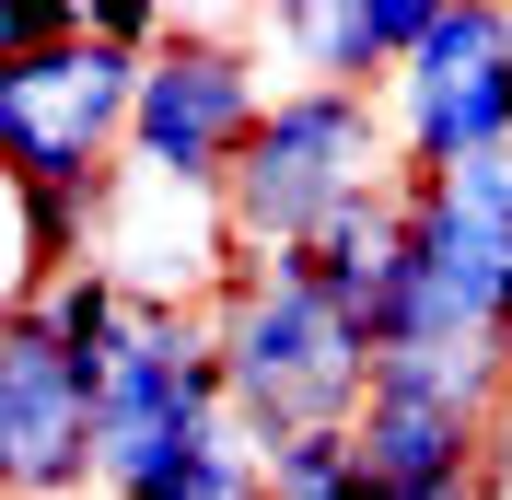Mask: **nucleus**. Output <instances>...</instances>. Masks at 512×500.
I'll return each mask as SVG.
<instances>
[{
    "mask_svg": "<svg viewBox=\"0 0 512 500\" xmlns=\"http://www.w3.org/2000/svg\"><path fill=\"white\" fill-rule=\"evenodd\" d=\"M0 489L12 500L94 489V373L47 338L35 303H0Z\"/></svg>",
    "mask_w": 512,
    "mask_h": 500,
    "instance_id": "obj_6",
    "label": "nucleus"
},
{
    "mask_svg": "<svg viewBox=\"0 0 512 500\" xmlns=\"http://www.w3.org/2000/svg\"><path fill=\"white\" fill-rule=\"evenodd\" d=\"M222 326V384H233V431L256 454H280L303 431H361L384 349L350 326V303L315 280V256H245L210 291Z\"/></svg>",
    "mask_w": 512,
    "mask_h": 500,
    "instance_id": "obj_1",
    "label": "nucleus"
},
{
    "mask_svg": "<svg viewBox=\"0 0 512 500\" xmlns=\"http://www.w3.org/2000/svg\"><path fill=\"white\" fill-rule=\"evenodd\" d=\"M489 442H501V419H466V407H443V396H396V384H373V407H361L373 500L478 489V477H489Z\"/></svg>",
    "mask_w": 512,
    "mask_h": 500,
    "instance_id": "obj_8",
    "label": "nucleus"
},
{
    "mask_svg": "<svg viewBox=\"0 0 512 500\" xmlns=\"http://www.w3.org/2000/svg\"><path fill=\"white\" fill-rule=\"evenodd\" d=\"M128 117H140V47H117L94 24L47 59H0V187L117 198Z\"/></svg>",
    "mask_w": 512,
    "mask_h": 500,
    "instance_id": "obj_4",
    "label": "nucleus"
},
{
    "mask_svg": "<svg viewBox=\"0 0 512 500\" xmlns=\"http://www.w3.org/2000/svg\"><path fill=\"white\" fill-rule=\"evenodd\" d=\"M501 12H512V0H501Z\"/></svg>",
    "mask_w": 512,
    "mask_h": 500,
    "instance_id": "obj_10",
    "label": "nucleus"
},
{
    "mask_svg": "<svg viewBox=\"0 0 512 500\" xmlns=\"http://www.w3.org/2000/svg\"><path fill=\"white\" fill-rule=\"evenodd\" d=\"M280 105V70L256 47L245 12H175L152 59H140V117H128V175L175 198H222L245 140Z\"/></svg>",
    "mask_w": 512,
    "mask_h": 500,
    "instance_id": "obj_3",
    "label": "nucleus"
},
{
    "mask_svg": "<svg viewBox=\"0 0 512 500\" xmlns=\"http://www.w3.org/2000/svg\"><path fill=\"white\" fill-rule=\"evenodd\" d=\"M408 187V163H396V117L384 94H326V82H280L268 128L245 140L222 187V221L245 256H315L326 233H350L373 198Z\"/></svg>",
    "mask_w": 512,
    "mask_h": 500,
    "instance_id": "obj_2",
    "label": "nucleus"
},
{
    "mask_svg": "<svg viewBox=\"0 0 512 500\" xmlns=\"http://www.w3.org/2000/svg\"><path fill=\"white\" fill-rule=\"evenodd\" d=\"M268 489L280 500H373V466H361V431H303L268 454Z\"/></svg>",
    "mask_w": 512,
    "mask_h": 500,
    "instance_id": "obj_9",
    "label": "nucleus"
},
{
    "mask_svg": "<svg viewBox=\"0 0 512 500\" xmlns=\"http://www.w3.org/2000/svg\"><path fill=\"white\" fill-rule=\"evenodd\" d=\"M396 163L408 175H466V163L512 152V12L501 0H443V24L396 70Z\"/></svg>",
    "mask_w": 512,
    "mask_h": 500,
    "instance_id": "obj_5",
    "label": "nucleus"
},
{
    "mask_svg": "<svg viewBox=\"0 0 512 500\" xmlns=\"http://www.w3.org/2000/svg\"><path fill=\"white\" fill-rule=\"evenodd\" d=\"M443 0H291V12H256V35L291 59V82H326V94H396V70L431 47Z\"/></svg>",
    "mask_w": 512,
    "mask_h": 500,
    "instance_id": "obj_7",
    "label": "nucleus"
}]
</instances>
